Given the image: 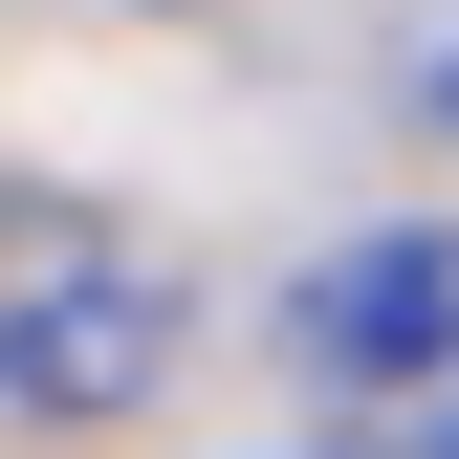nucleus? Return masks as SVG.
<instances>
[{
	"mask_svg": "<svg viewBox=\"0 0 459 459\" xmlns=\"http://www.w3.org/2000/svg\"><path fill=\"white\" fill-rule=\"evenodd\" d=\"M176 372V241L66 176H0V394L22 416H132Z\"/></svg>",
	"mask_w": 459,
	"mask_h": 459,
	"instance_id": "f257e3e1",
	"label": "nucleus"
},
{
	"mask_svg": "<svg viewBox=\"0 0 459 459\" xmlns=\"http://www.w3.org/2000/svg\"><path fill=\"white\" fill-rule=\"evenodd\" d=\"M307 372L372 416V459H459V219H372L307 263Z\"/></svg>",
	"mask_w": 459,
	"mask_h": 459,
	"instance_id": "f03ea898",
	"label": "nucleus"
},
{
	"mask_svg": "<svg viewBox=\"0 0 459 459\" xmlns=\"http://www.w3.org/2000/svg\"><path fill=\"white\" fill-rule=\"evenodd\" d=\"M437 109H459V66H437Z\"/></svg>",
	"mask_w": 459,
	"mask_h": 459,
	"instance_id": "7ed1b4c3",
	"label": "nucleus"
}]
</instances>
